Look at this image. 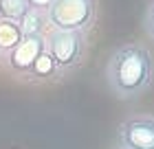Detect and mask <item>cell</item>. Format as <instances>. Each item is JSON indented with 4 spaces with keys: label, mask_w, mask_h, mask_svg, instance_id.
Listing matches in <instances>:
<instances>
[{
    "label": "cell",
    "mask_w": 154,
    "mask_h": 149,
    "mask_svg": "<svg viewBox=\"0 0 154 149\" xmlns=\"http://www.w3.org/2000/svg\"><path fill=\"white\" fill-rule=\"evenodd\" d=\"M154 79V59L143 44H123L108 57L106 64V83L110 92L121 99L132 101L139 99L152 86Z\"/></svg>",
    "instance_id": "obj_1"
},
{
    "label": "cell",
    "mask_w": 154,
    "mask_h": 149,
    "mask_svg": "<svg viewBox=\"0 0 154 149\" xmlns=\"http://www.w3.org/2000/svg\"><path fill=\"white\" fill-rule=\"evenodd\" d=\"M46 18L55 31L86 33L97 20V0H55Z\"/></svg>",
    "instance_id": "obj_2"
},
{
    "label": "cell",
    "mask_w": 154,
    "mask_h": 149,
    "mask_svg": "<svg viewBox=\"0 0 154 149\" xmlns=\"http://www.w3.org/2000/svg\"><path fill=\"white\" fill-rule=\"evenodd\" d=\"M86 53V33L82 31H51L46 37V55L53 61L55 73H68L77 68Z\"/></svg>",
    "instance_id": "obj_3"
},
{
    "label": "cell",
    "mask_w": 154,
    "mask_h": 149,
    "mask_svg": "<svg viewBox=\"0 0 154 149\" xmlns=\"http://www.w3.org/2000/svg\"><path fill=\"white\" fill-rule=\"evenodd\" d=\"M46 53V37L44 35H24L22 42L13 48L11 53L5 55L7 66L16 75L22 77H33L38 68V61Z\"/></svg>",
    "instance_id": "obj_4"
},
{
    "label": "cell",
    "mask_w": 154,
    "mask_h": 149,
    "mask_svg": "<svg viewBox=\"0 0 154 149\" xmlns=\"http://www.w3.org/2000/svg\"><path fill=\"white\" fill-rule=\"evenodd\" d=\"M121 149H154V116H132L117 130Z\"/></svg>",
    "instance_id": "obj_5"
},
{
    "label": "cell",
    "mask_w": 154,
    "mask_h": 149,
    "mask_svg": "<svg viewBox=\"0 0 154 149\" xmlns=\"http://www.w3.org/2000/svg\"><path fill=\"white\" fill-rule=\"evenodd\" d=\"M29 0H0V22H16L20 24L29 13Z\"/></svg>",
    "instance_id": "obj_6"
},
{
    "label": "cell",
    "mask_w": 154,
    "mask_h": 149,
    "mask_svg": "<svg viewBox=\"0 0 154 149\" xmlns=\"http://www.w3.org/2000/svg\"><path fill=\"white\" fill-rule=\"evenodd\" d=\"M24 33L22 26L16 22H0V48H2V55L11 53L20 42H22Z\"/></svg>",
    "instance_id": "obj_7"
},
{
    "label": "cell",
    "mask_w": 154,
    "mask_h": 149,
    "mask_svg": "<svg viewBox=\"0 0 154 149\" xmlns=\"http://www.w3.org/2000/svg\"><path fill=\"white\" fill-rule=\"evenodd\" d=\"M46 24H48L46 11H40V9H29V13H26L24 20L20 22L24 35H44Z\"/></svg>",
    "instance_id": "obj_8"
},
{
    "label": "cell",
    "mask_w": 154,
    "mask_h": 149,
    "mask_svg": "<svg viewBox=\"0 0 154 149\" xmlns=\"http://www.w3.org/2000/svg\"><path fill=\"white\" fill-rule=\"evenodd\" d=\"M143 31L145 35L152 40V44H154V0H150V4H148V9H145V16H143Z\"/></svg>",
    "instance_id": "obj_9"
},
{
    "label": "cell",
    "mask_w": 154,
    "mask_h": 149,
    "mask_svg": "<svg viewBox=\"0 0 154 149\" xmlns=\"http://www.w3.org/2000/svg\"><path fill=\"white\" fill-rule=\"evenodd\" d=\"M55 0H29L31 9H40V11H48V7H51Z\"/></svg>",
    "instance_id": "obj_10"
},
{
    "label": "cell",
    "mask_w": 154,
    "mask_h": 149,
    "mask_svg": "<svg viewBox=\"0 0 154 149\" xmlns=\"http://www.w3.org/2000/svg\"><path fill=\"white\" fill-rule=\"evenodd\" d=\"M0 55H2V48H0Z\"/></svg>",
    "instance_id": "obj_11"
}]
</instances>
